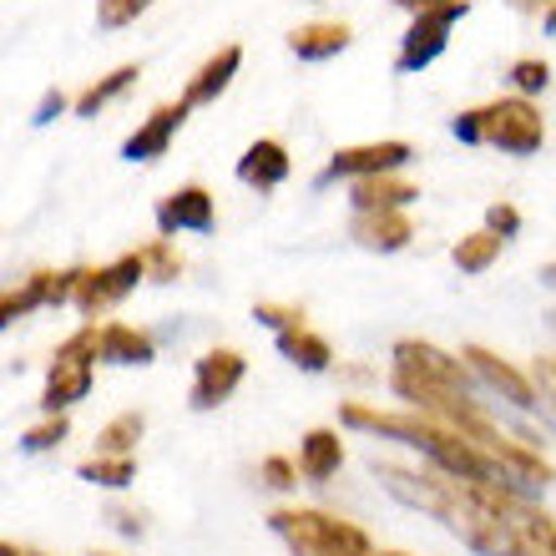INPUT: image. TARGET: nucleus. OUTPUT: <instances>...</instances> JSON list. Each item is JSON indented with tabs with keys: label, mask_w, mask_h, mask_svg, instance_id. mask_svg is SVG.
<instances>
[{
	"label": "nucleus",
	"mask_w": 556,
	"mask_h": 556,
	"mask_svg": "<svg viewBox=\"0 0 556 556\" xmlns=\"http://www.w3.org/2000/svg\"><path fill=\"white\" fill-rule=\"evenodd\" d=\"M350 238L359 243V249H369V253H400V249H410L415 223H410L405 207H395V213H354Z\"/></svg>",
	"instance_id": "obj_15"
},
{
	"label": "nucleus",
	"mask_w": 556,
	"mask_h": 556,
	"mask_svg": "<svg viewBox=\"0 0 556 556\" xmlns=\"http://www.w3.org/2000/svg\"><path fill=\"white\" fill-rule=\"evenodd\" d=\"M157 228H162V238L213 233V228H218V198H213L203 182H188V188L167 192L157 203Z\"/></svg>",
	"instance_id": "obj_12"
},
{
	"label": "nucleus",
	"mask_w": 556,
	"mask_h": 556,
	"mask_svg": "<svg viewBox=\"0 0 556 556\" xmlns=\"http://www.w3.org/2000/svg\"><path fill=\"white\" fill-rule=\"evenodd\" d=\"M521 531H527V542H531L536 556H556V516H546V511L531 506L527 521H521Z\"/></svg>",
	"instance_id": "obj_30"
},
{
	"label": "nucleus",
	"mask_w": 556,
	"mask_h": 556,
	"mask_svg": "<svg viewBox=\"0 0 556 556\" xmlns=\"http://www.w3.org/2000/svg\"><path fill=\"white\" fill-rule=\"evenodd\" d=\"M238 66H243V46H223V51H213V56L192 72L188 87H182V102H188V106H213L223 91L233 87Z\"/></svg>",
	"instance_id": "obj_16"
},
{
	"label": "nucleus",
	"mask_w": 556,
	"mask_h": 556,
	"mask_svg": "<svg viewBox=\"0 0 556 556\" xmlns=\"http://www.w3.org/2000/svg\"><path fill=\"white\" fill-rule=\"evenodd\" d=\"M278 354H283L289 365L308 369V375H324V369H334V350H329V339L314 334L308 324H299V329H283V334H278Z\"/></svg>",
	"instance_id": "obj_21"
},
{
	"label": "nucleus",
	"mask_w": 556,
	"mask_h": 556,
	"mask_svg": "<svg viewBox=\"0 0 556 556\" xmlns=\"http://www.w3.org/2000/svg\"><path fill=\"white\" fill-rule=\"evenodd\" d=\"M542 30H546V36H556V5H552V11L542 15Z\"/></svg>",
	"instance_id": "obj_39"
},
{
	"label": "nucleus",
	"mask_w": 556,
	"mask_h": 556,
	"mask_svg": "<svg viewBox=\"0 0 556 556\" xmlns=\"http://www.w3.org/2000/svg\"><path fill=\"white\" fill-rule=\"evenodd\" d=\"M511 87H516V97H536V91L552 87V66H546L542 56L511 61Z\"/></svg>",
	"instance_id": "obj_28"
},
{
	"label": "nucleus",
	"mask_w": 556,
	"mask_h": 556,
	"mask_svg": "<svg viewBox=\"0 0 556 556\" xmlns=\"http://www.w3.org/2000/svg\"><path fill=\"white\" fill-rule=\"evenodd\" d=\"M97 354H102L106 365H152L157 359V344L142 334V329H132V324L122 319H106L97 324Z\"/></svg>",
	"instance_id": "obj_18"
},
{
	"label": "nucleus",
	"mask_w": 556,
	"mask_h": 556,
	"mask_svg": "<svg viewBox=\"0 0 556 556\" xmlns=\"http://www.w3.org/2000/svg\"><path fill=\"white\" fill-rule=\"evenodd\" d=\"M339 420L350 425V430H365V435H380V440H400V445H410V451L425 455V466L445 470V476H460V481H506V470L491 460V455L476 445V440H466L460 430H451V425L430 420V415L420 410H375V405H359V400H350V405H339Z\"/></svg>",
	"instance_id": "obj_1"
},
{
	"label": "nucleus",
	"mask_w": 556,
	"mask_h": 556,
	"mask_svg": "<svg viewBox=\"0 0 556 556\" xmlns=\"http://www.w3.org/2000/svg\"><path fill=\"white\" fill-rule=\"evenodd\" d=\"M97 319L81 324L72 339H61V350L51 354V375H46L41 390V410L46 415H66L72 405L91 395V380H97Z\"/></svg>",
	"instance_id": "obj_4"
},
{
	"label": "nucleus",
	"mask_w": 556,
	"mask_h": 556,
	"mask_svg": "<svg viewBox=\"0 0 556 556\" xmlns=\"http://www.w3.org/2000/svg\"><path fill=\"white\" fill-rule=\"evenodd\" d=\"M268 527L293 556H384L375 552L365 527H354L344 516L314 511V506H278Z\"/></svg>",
	"instance_id": "obj_3"
},
{
	"label": "nucleus",
	"mask_w": 556,
	"mask_h": 556,
	"mask_svg": "<svg viewBox=\"0 0 556 556\" xmlns=\"http://www.w3.org/2000/svg\"><path fill=\"white\" fill-rule=\"evenodd\" d=\"M258 476H264V485H274V491H293L299 485V460H283V455H268L264 466H258Z\"/></svg>",
	"instance_id": "obj_32"
},
{
	"label": "nucleus",
	"mask_w": 556,
	"mask_h": 556,
	"mask_svg": "<svg viewBox=\"0 0 556 556\" xmlns=\"http://www.w3.org/2000/svg\"><path fill=\"white\" fill-rule=\"evenodd\" d=\"M542 283H546V289H556V264H546V268H542Z\"/></svg>",
	"instance_id": "obj_40"
},
{
	"label": "nucleus",
	"mask_w": 556,
	"mask_h": 556,
	"mask_svg": "<svg viewBox=\"0 0 556 556\" xmlns=\"http://www.w3.org/2000/svg\"><path fill=\"white\" fill-rule=\"evenodd\" d=\"M188 112H192L188 102H162V106H152V117H142V127H137V132L122 142V157H127V162H157V157H167V147H173L177 132H182Z\"/></svg>",
	"instance_id": "obj_13"
},
{
	"label": "nucleus",
	"mask_w": 556,
	"mask_h": 556,
	"mask_svg": "<svg viewBox=\"0 0 556 556\" xmlns=\"http://www.w3.org/2000/svg\"><path fill=\"white\" fill-rule=\"evenodd\" d=\"M460 359L476 369V380H485L501 400H511L516 410H536V400H542V384L531 380L527 369H516L511 359L491 354L485 344H466V350H460Z\"/></svg>",
	"instance_id": "obj_9"
},
{
	"label": "nucleus",
	"mask_w": 556,
	"mask_h": 556,
	"mask_svg": "<svg viewBox=\"0 0 556 556\" xmlns=\"http://www.w3.org/2000/svg\"><path fill=\"white\" fill-rule=\"evenodd\" d=\"M451 132L470 147H501L506 157H531L546 142V117L531 97H496L485 106H470L451 122Z\"/></svg>",
	"instance_id": "obj_2"
},
{
	"label": "nucleus",
	"mask_w": 556,
	"mask_h": 556,
	"mask_svg": "<svg viewBox=\"0 0 556 556\" xmlns=\"http://www.w3.org/2000/svg\"><path fill=\"white\" fill-rule=\"evenodd\" d=\"M339 466H344V440H339V430L319 425V430H308V435L299 440V470H304V481L324 485L329 476H339Z\"/></svg>",
	"instance_id": "obj_19"
},
{
	"label": "nucleus",
	"mask_w": 556,
	"mask_h": 556,
	"mask_svg": "<svg viewBox=\"0 0 556 556\" xmlns=\"http://www.w3.org/2000/svg\"><path fill=\"white\" fill-rule=\"evenodd\" d=\"M142 264H147V278H152V283H173V278L182 274V253H177L173 238H152L142 249Z\"/></svg>",
	"instance_id": "obj_26"
},
{
	"label": "nucleus",
	"mask_w": 556,
	"mask_h": 556,
	"mask_svg": "<svg viewBox=\"0 0 556 556\" xmlns=\"http://www.w3.org/2000/svg\"><path fill=\"white\" fill-rule=\"evenodd\" d=\"M485 228H491L496 238H506V243H511V238L521 233V213H516L511 203H491V207H485Z\"/></svg>",
	"instance_id": "obj_33"
},
{
	"label": "nucleus",
	"mask_w": 556,
	"mask_h": 556,
	"mask_svg": "<svg viewBox=\"0 0 556 556\" xmlns=\"http://www.w3.org/2000/svg\"><path fill=\"white\" fill-rule=\"evenodd\" d=\"M142 430H147V415L142 410L112 415V420L97 430V451H102V455H132L137 440H142Z\"/></svg>",
	"instance_id": "obj_24"
},
{
	"label": "nucleus",
	"mask_w": 556,
	"mask_h": 556,
	"mask_svg": "<svg viewBox=\"0 0 556 556\" xmlns=\"http://www.w3.org/2000/svg\"><path fill=\"white\" fill-rule=\"evenodd\" d=\"M61 112H66V91H46L41 106H36V117H30V127H46V122H56Z\"/></svg>",
	"instance_id": "obj_34"
},
{
	"label": "nucleus",
	"mask_w": 556,
	"mask_h": 556,
	"mask_svg": "<svg viewBox=\"0 0 556 556\" xmlns=\"http://www.w3.org/2000/svg\"><path fill=\"white\" fill-rule=\"evenodd\" d=\"M249 375V359L238 350H207L192 369V410H218L233 400V390Z\"/></svg>",
	"instance_id": "obj_10"
},
{
	"label": "nucleus",
	"mask_w": 556,
	"mask_h": 556,
	"mask_svg": "<svg viewBox=\"0 0 556 556\" xmlns=\"http://www.w3.org/2000/svg\"><path fill=\"white\" fill-rule=\"evenodd\" d=\"M112 521H117V531H127V536H142V516H132V511H112Z\"/></svg>",
	"instance_id": "obj_36"
},
{
	"label": "nucleus",
	"mask_w": 556,
	"mask_h": 556,
	"mask_svg": "<svg viewBox=\"0 0 556 556\" xmlns=\"http://www.w3.org/2000/svg\"><path fill=\"white\" fill-rule=\"evenodd\" d=\"M501 243H506V238H496L491 228H481V233H466L451 249V264L460 268V274H485V268L501 258Z\"/></svg>",
	"instance_id": "obj_25"
},
{
	"label": "nucleus",
	"mask_w": 556,
	"mask_h": 556,
	"mask_svg": "<svg viewBox=\"0 0 556 556\" xmlns=\"http://www.w3.org/2000/svg\"><path fill=\"white\" fill-rule=\"evenodd\" d=\"M466 15H470V0H440L430 11H415L410 30H405V41H400L395 66L400 72H425V66L451 46L455 21H466Z\"/></svg>",
	"instance_id": "obj_6"
},
{
	"label": "nucleus",
	"mask_w": 556,
	"mask_h": 556,
	"mask_svg": "<svg viewBox=\"0 0 556 556\" xmlns=\"http://www.w3.org/2000/svg\"><path fill=\"white\" fill-rule=\"evenodd\" d=\"M556 0H511V11H521V15H546Z\"/></svg>",
	"instance_id": "obj_37"
},
{
	"label": "nucleus",
	"mask_w": 556,
	"mask_h": 556,
	"mask_svg": "<svg viewBox=\"0 0 556 556\" xmlns=\"http://www.w3.org/2000/svg\"><path fill=\"white\" fill-rule=\"evenodd\" d=\"M137 76H142V66H132V61H127V66H117V72L97 76V81H91V87L72 102V106H76V117H97L102 106H112L117 97H127V91L137 87Z\"/></svg>",
	"instance_id": "obj_22"
},
{
	"label": "nucleus",
	"mask_w": 556,
	"mask_h": 556,
	"mask_svg": "<svg viewBox=\"0 0 556 556\" xmlns=\"http://www.w3.org/2000/svg\"><path fill=\"white\" fill-rule=\"evenodd\" d=\"M253 319L268 324L274 334H283V329H299V324H304V304H274V299H258V304H253Z\"/></svg>",
	"instance_id": "obj_29"
},
{
	"label": "nucleus",
	"mask_w": 556,
	"mask_h": 556,
	"mask_svg": "<svg viewBox=\"0 0 556 556\" xmlns=\"http://www.w3.org/2000/svg\"><path fill=\"white\" fill-rule=\"evenodd\" d=\"M30 556H41V552H30Z\"/></svg>",
	"instance_id": "obj_44"
},
{
	"label": "nucleus",
	"mask_w": 556,
	"mask_h": 556,
	"mask_svg": "<svg viewBox=\"0 0 556 556\" xmlns=\"http://www.w3.org/2000/svg\"><path fill=\"white\" fill-rule=\"evenodd\" d=\"M405 162H415V147L400 142V137H384V142H354L339 147L329 167H324V182H359V177H384L400 173Z\"/></svg>",
	"instance_id": "obj_7"
},
{
	"label": "nucleus",
	"mask_w": 556,
	"mask_h": 556,
	"mask_svg": "<svg viewBox=\"0 0 556 556\" xmlns=\"http://www.w3.org/2000/svg\"><path fill=\"white\" fill-rule=\"evenodd\" d=\"M395 5H405V11H430V5H440V0H395Z\"/></svg>",
	"instance_id": "obj_38"
},
{
	"label": "nucleus",
	"mask_w": 556,
	"mask_h": 556,
	"mask_svg": "<svg viewBox=\"0 0 556 556\" xmlns=\"http://www.w3.org/2000/svg\"><path fill=\"white\" fill-rule=\"evenodd\" d=\"M142 278H147L142 253H122V258H112L106 268H76L72 308H76V314H87V319H97L102 308L122 304V299H127Z\"/></svg>",
	"instance_id": "obj_5"
},
{
	"label": "nucleus",
	"mask_w": 556,
	"mask_h": 556,
	"mask_svg": "<svg viewBox=\"0 0 556 556\" xmlns=\"http://www.w3.org/2000/svg\"><path fill=\"white\" fill-rule=\"evenodd\" d=\"M384 556H405V552H384Z\"/></svg>",
	"instance_id": "obj_43"
},
{
	"label": "nucleus",
	"mask_w": 556,
	"mask_h": 556,
	"mask_svg": "<svg viewBox=\"0 0 556 556\" xmlns=\"http://www.w3.org/2000/svg\"><path fill=\"white\" fill-rule=\"evenodd\" d=\"M147 5H152V0H97V21H102L106 30H122V26H132Z\"/></svg>",
	"instance_id": "obj_31"
},
{
	"label": "nucleus",
	"mask_w": 556,
	"mask_h": 556,
	"mask_svg": "<svg viewBox=\"0 0 556 556\" xmlns=\"http://www.w3.org/2000/svg\"><path fill=\"white\" fill-rule=\"evenodd\" d=\"M415 198H420V188L405 182L400 173L359 177V182H350V207L354 213H395V207H410Z\"/></svg>",
	"instance_id": "obj_17"
},
{
	"label": "nucleus",
	"mask_w": 556,
	"mask_h": 556,
	"mask_svg": "<svg viewBox=\"0 0 556 556\" xmlns=\"http://www.w3.org/2000/svg\"><path fill=\"white\" fill-rule=\"evenodd\" d=\"M76 476L87 485H106V491H127V485L137 481V460L132 455H87L81 466H76Z\"/></svg>",
	"instance_id": "obj_23"
},
{
	"label": "nucleus",
	"mask_w": 556,
	"mask_h": 556,
	"mask_svg": "<svg viewBox=\"0 0 556 556\" xmlns=\"http://www.w3.org/2000/svg\"><path fill=\"white\" fill-rule=\"evenodd\" d=\"M91 556H117V552H91Z\"/></svg>",
	"instance_id": "obj_42"
},
{
	"label": "nucleus",
	"mask_w": 556,
	"mask_h": 556,
	"mask_svg": "<svg viewBox=\"0 0 556 556\" xmlns=\"http://www.w3.org/2000/svg\"><path fill=\"white\" fill-rule=\"evenodd\" d=\"M0 556H30V552H21L15 542H0Z\"/></svg>",
	"instance_id": "obj_41"
},
{
	"label": "nucleus",
	"mask_w": 556,
	"mask_h": 556,
	"mask_svg": "<svg viewBox=\"0 0 556 556\" xmlns=\"http://www.w3.org/2000/svg\"><path fill=\"white\" fill-rule=\"evenodd\" d=\"M350 41H354V30L344 21H308V26L289 30V51L299 61H329L339 51H350Z\"/></svg>",
	"instance_id": "obj_20"
},
{
	"label": "nucleus",
	"mask_w": 556,
	"mask_h": 556,
	"mask_svg": "<svg viewBox=\"0 0 556 556\" xmlns=\"http://www.w3.org/2000/svg\"><path fill=\"white\" fill-rule=\"evenodd\" d=\"M72 293H76V268H41V274H30L21 278V289H11L5 299H0V319L15 324V319H26V314H36V308H61V304H72Z\"/></svg>",
	"instance_id": "obj_11"
},
{
	"label": "nucleus",
	"mask_w": 556,
	"mask_h": 556,
	"mask_svg": "<svg viewBox=\"0 0 556 556\" xmlns=\"http://www.w3.org/2000/svg\"><path fill=\"white\" fill-rule=\"evenodd\" d=\"M289 173H293V157L278 137H258V142H249L243 157H238V182H243V188L274 192L289 182Z\"/></svg>",
	"instance_id": "obj_14"
},
{
	"label": "nucleus",
	"mask_w": 556,
	"mask_h": 556,
	"mask_svg": "<svg viewBox=\"0 0 556 556\" xmlns=\"http://www.w3.org/2000/svg\"><path fill=\"white\" fill-rule=\"evenodd\" d=\"M390 365L410 369V375H420V380H430V384H451V390H470V395H476V369H470L460 354H445L440 344H430V339H400L395 354H390Z\"/></svg>",
	"instance_id": "obj_8"
},
{
	"label": "nucleus",
	"mask_w": 556,
	"mask_h": 556,
	"mask_svg": "<svg viewBox=\"0 0 556 556\" xmlns=\"http://www.w3.org/2000/svg\"><path fill=\"white\" fill-rule=\"evenodd\" d=\"M66 435H72V420H66V415H46L41 425H30L26 435H21V451H26V455H46V451H56Z\"/></svg>",
	"instance_id": "obj_27"
},
{
	"label": "nucleus",
	"mask_w": 556,
	"mask_h": 556,
	"mask_svg": "<svg viewBox=\"0 0 556 556\" xmlns=\"http://www.w3.org/2000/svg\"><path fill=\"white\" fill-rule=\"evenodd\" d=\"M531 380L542 384V395L556 405V354H542V359H536V369H531Z\"/></svg>",
	"instance_id": "obj_35"
}]
</instances>
